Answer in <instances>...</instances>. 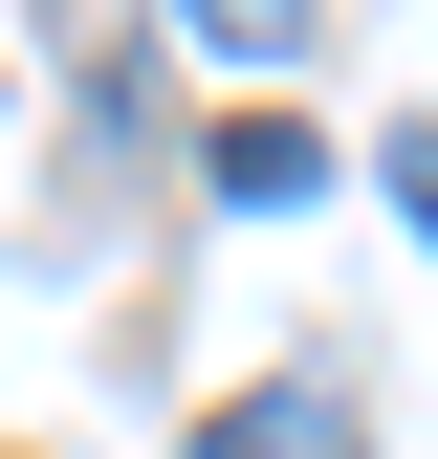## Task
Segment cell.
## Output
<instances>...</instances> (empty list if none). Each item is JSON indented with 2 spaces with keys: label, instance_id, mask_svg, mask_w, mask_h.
Wrapping results in <instances>:
<instances>
[{
  "label": "cell",
  "instance_id": "cell-1",
  "mask_svg": "<svg viewBox=\"0 0 438 459\" xmlns=\"http://www.w3.org/2000/svg\"><path fill=\"white\" fill-rule=\"evenodd\" d=\"M197 176H219V197H241V219H285V197L328 176V153L285 132V109H219V132H197Z\"/></svg>",
  "mask_w": 438,
  "mask_h": 459
},
{
  "label": "cell",
  "instance_id": "cell-2",
  "mask_svg": "<svg viewBox=\"0 0 438 459\" xmlns=\"http://www.w3.org/2000/svg\"><path fill=\"white\" fill-rule=\"evenodd\" d=\"M328 437H351V416H328V394H307V372H285V394H241V416H219V437H197V459H328Z\"/></svg>",
  "mask_w": 438,
  "mask_h": 459
},
{
  "label": "cell",
  "instance_id": "cell-3",
  "mask_svg": "<svg viewBox=\"0 0 438 459\" xmlns=\"http://www.w3.org/2000/svg\"><path fill=\"white\" fill-rule=\"evenodd\" d=\"M176 22L219 44V66H285V44H307V0H176Z\"/></svg>",
  "mask_w": 438,
  "mask_h": 459
},
{
  "label": "cell",
  "instance_id": "cell-4",
  "mask_svg": "<svg viewBox=\"0 0 438 459\" xmlns=\"http://www.w3.org/2000/svg\"><path fill=\"white\" fill-rule=\"evenodd\" d=\"M395 219H416V241H438V132H395Z\"/></svg>",
  "mask_w": 438,
  "mask_h": 459
}]
</instances>
